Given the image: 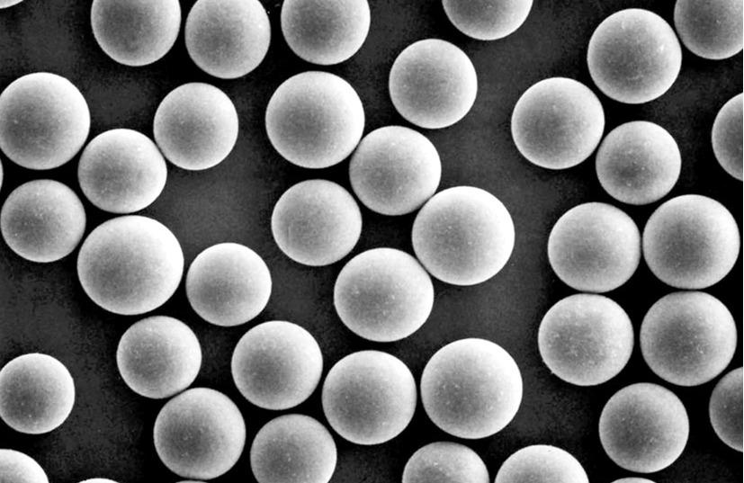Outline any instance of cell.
<instances>
[{"instance_id": "1", "label": "cell", "mask_w": 744, "mask_h": 483, "mask_svg": "<svg viewBox=\"0 0 744 483\" xmlns=\"http://www.w3.org/2000/svg\"><path fill=\"white\" fill-rule=\"evenodd\" d=\"M184 257L174 233L141 215L111 219L85 238L77 256L88 297L113 314L133 316L166 303L182 280Z\"/></svg>"}, {"instance_id": "2", "label": "cell", "mask_w": 744, "mask_h": 483, "mask_svg": "<svg viewBox=\"0 0 744 483\" xmlns=\"http://www.w3.org/2000/svg\"><path fill=\"white\" fill-rule=\"evenodd\" d=\"M523 378L512 355L495 342L468 337L436 351L426 364L420 393L440 429L463 439L489 437L519 410Z\"/></svg>"}, {"instance_id": "3", "label": "cell", "mask_w": 744, "mask_h": 483, "mask_svg": "<svg viewBox=\"0 0 744 483\" xmlns=\"http://www.w3.org/2000/svg\"><path fill=\"white\" fill-rule=\"evenodd\" d=\"M411 235L426 270L458 286L494 277L510 259L515 241L514 221L504 203L471 185L434 194L418 211Z\"/></svg>"}, {"instance_id": "4", "label": "cell", "mask_w": 744, "mask_h": 483, "mask_svg": "<svg viewBox=\"0 0 744 483\" xmlns=\"http://www.w3.org/2000/svg\"><path fill=\"white\" fill-rule=\"evenodd\" d=\"M363 103L344 78L306 71L274 91L265 112L267 136L276 151L304 168L321 169L345 159L360 143Z\"/></svg>"}, {"instance_id": "5", "label": "cell", "mask_w": 744, "mask_h": 483, "mask_svg": "<svg viewBox=\"0 0 744 483\" xmlns=\"http://www.w3.org/2000/svg\"><path fill=\"white\" fill-rule=\"evenodd\" d=\"M435 300L432 280L411 255L391 247L365 250L342 268L334 306L352 332L370 341L396 342L417 332Z\"/></svg>"}, {"instance_id": "6", "label": "cell", "mask_w": 744, "mask_h": 483, "mask_svg": "<svg viewBox=\"0 0 744 483\" xmlns=\"http://www.w3.org/2000/svg\"><path fill=\"white\" fill-rule=\"evenodd\" d=\"M740 247L738 225L718 201L683 194L662 203L649 218L642 249L651 272L668 285L704 289L722 280Z\"/></svg>"}, {"instance_id": "7", "label": "cell", "mask_w": 744, "mask_h": 483, "mask_svg": "<svg viewBox=\"0 0 744 483\" xmlns=\"http://www.w3.org/2000/svg\"><path fill=\"white\" fill-rule=\"evenodd\" d=\"M641 348L651 371L684 387L704 384L733 358L737 329L732 314L714 296L678 291L657 300L641 326Z\"/></svg>"}, {"instance_id": "8", "label": "cell", "mask_w": 744, "mask_h": 483, "mask_svg": "<svg viewBox=\"0 0 744 483\" xmlns=\"http://www.w3.org/2000/svg\"><path fill=\"white\" fill-rule=\"evenodd\" d=\"M91 116L85 98L65 76L34 72L13 81L0 96V147L15 164L49 170L85 144Z\"/></svg>"}, {"instance_id": "9", "label": "cell", "mask_w": 744, "mask_h": 483, "mask_svg": "<svg viewBox=\"0 0 744 483\" xmlns=\"http://www.w3.org/2000/svg\"><path fill=\"white\" fill-rule=\"evenodd\" d=\"M321 399L327 420L340 436L353 443L375 445L407 428L416 410L417 385L399 358L363 350L332 366Z\"/></svg>"}, {"instance_id": "10", "label": "cell", "mask_w": 744, "mask_h": 483, "mask_svg": "<svg viewBox=\"0 0 744 483\" xmlns=\"http://www.w3.org/2000/svg\"><path fill=\"white\" fill-rule=\"evenodd\" d=\"M587 63L592 80L606 96L641 104L659 98L676 82L682 49L674 30L660 15L627 8L596 28Z\"/></svg>"}, {"instance_id": "11", "label": "cell", "mask_w": 744, "mask_h": 483, "mask_svg": "<svg viewBox=\"0 0 744 483\" xmlns=\"http://www.w3.org/2000/svg\"><path fill=\"white\" fill-rule=\"evenodd\" d=\"M538 348L550 371L576 386H596L616 376L633 348L632 321L614 300L578 293L556 302L538 329Z\"/></svg>"}, {"instance_id": "12", "label": "cell", "mask_w": 744, "mask_h": 483, "mask_svg": "<svg viewBox=\"0 0 744 483\" xmlns=\"http://www.w3.org/2000/svg\"><path fill=\"white\" fill-rule=\"evenodd\" d=\"M605 124L603 105L588 86L570 77L552 76L533 84L518 99L511 133L528 161L562 170L594 152Z\"/></svg>"}, {"instance_id": "13", "label": "cell", "mask_w": 744, "mask_h": 483, "mask_svg": "<svg viewBox=\"0 0 744 483\" xmlns=\"http://www.w3.org/2000/svg\"><path fill=\"white\" fill-rule=\"evenodd\" d=\"M557 276L575 290L606 292L636 271L641 236L633 219L617 207L591 201L574 206L552 227L547 245Z\"/></svg>"}, {"instance_id": "14", "label": "cell", "mask_w": 744, "mask_h": 483, "mask_svg": "<svg viewBox=\"0 0 744 483\" xmlns=\"http://www.w3.org/2000/svg\"><path fill=\"white\" fill-rule=\"evenodd\" d=\"M246 424L237 405L224 393L206 387L189 389L159 411L153 438L164 465L176 475L212 479L238 461Z\"/></svg>"}, {"instance_id": "15", "label": "cell", "mask_w": 744, "mask_h": 483, "mask_svg": "<svg viewBox=\"0 0 744 483\" xmlns=\"http://www.w3.org/2000/svg\"><path fill=\"white\" fill-rule=\"evenodd\" d=\"M439 153L422 133L399 125L378 128L358 144L349 165L352 188L370 210L382 215L410 213L436 192Z\"/></svg>"}, {"instance_id": "16", "label": "cell", "mask_w": 744, "mask_h": 483, "mask_svg": "<svg viewBox=\"0 0 744 483\" xmlns=\"http://www.w3.org/2000/svg\"><path fill=\"white\" fill-rule=\"evenodd\" d=\"M323 371L318 341L304 327L285 320H270L248 330L231 358L234 383L255 406L283 410L304 402L317 388Z\"/></svg>"}, {"instance_id": "17", "label": "cell", "mask_w": 744, "mask_h": 483, "mask_svg": "<svg viewBox=\"0 0 744 483\" xmlns=\"http://www.w3.org/2000/svg\"><path fill=\"white\" fill-rule=\"evenodd\" d=\"M598 432L604 450L618 466L652 473L668 468L682 454L689 436V418L674 392L640 382L609 398Z\"/></svg>"}, {"instance_id": "18", "label": "cell", "mask_w": 744, "mask_h": 483, "mask_svg": "<svg viewBox=\"0 0 744 483\" xmlns=\"http://www.w3.org/2000/svg\"><path fill=\"white\" fill-rule=\"evenodd\" d=\"M389 92L398 112L425 129H443L460 121L478 93L475 67L468 55L441 39L419 40L395 59Z\"/></svg>"}, {"instance_id": "19", "label": "cell", "mask_w": 744, "mask_h": 483, "mask_svg": "<svg viewBox=\"0 0 744 483\" xmlns=\"http://www.w3.org/2000/svg\"><path fill=\"white\" fill-rule=\"evenodd\" d=\"M363 227L360 208L340 184L300 182L277 201L271 228L278 247L293 261L310 266L334 264L357 244Z\"/></svg>"}, {"instance_id": "20", "label": "cell", "mask_w": 744, "mask_h": 483, "mask_svg": "<svg viewBox=\"0 0 744 483\" xmlns=\"http://www.w3.org/2000/svg\"><path fill=\"white\" fill-rule=\"evenodd\" d=\"M77 177L85 197L97 208L132 213L152 204L163 192L167 166L157 145L128 128L108 130L85 148Z\"/></svg>"}, {"instance_id": "21", "label": "cell", "mask_w": 744, "mask_h": 483, "mask_svg": "<svg viewBox=\"0 0 744 483\" xmlns=\"http://www.w3.org/2000/svg\"><path fill=\"white\" fill-rule=\"evenodd\" d=\"M238 116L230 98L207 83H187L169 92L154 116L158 148L176 166L201 171L221 163L238 135Z\"/></svg>"}, {"instance_id": "22", "label": "cell", "mask_w": 744, "mask_h": 483, "mask_svg": "<svg viewBox=\"0 0 744 483\" xmlns=\"http://www.w3.org/2000/svg\"><path fill=\"white\" fill-rule=\"evenodd\" d=\"M682 157L673 136L649 121H632L611 130L596 157L603 189L615 200L644 205L667 195L680 175Z\"/></svg>"}, {"instance_id": "23", "label": "cell", "mask_w": 744, "mask_h": 483, "mask_svg": "<svg viewBox=\"0 0 744 483\" xmlns=\"http://www.w3.org/2000/svg\"><path fill=\"white\" fill-rule=\"evenodd\" d=\"M272 277L263 258L239 243L222 242L202 251L191 264L185 282L193 309L220 326L245 324L266 307Z\"/></svg>"}, {"instance_id": "24", "label": "cell", "mask_w": 744, "mask_h": 483, "mask_svg": "<svg viewBox=\"0 0 744 483\" xmlns=\"http://www.w3.org/2000/svg\"><path fill=\"white\" fill-rule=\"evenodd\" d=\"M184 37L187 51L201 69L234 79L263 61L271 25L258 0H198L188 13Z\"/></svg>"}, {"instance_id": "25", "label": "cell", "mask_w": 744, "mask_h": 483, "mask_svg": "<svg viewBox=\"0 0 744 483\" xmlns=\"http://www.w3.org/2000/svg\"><path fill=\"white\" fill-rule=\"evenodd\" d=\"M1 231L8 246L35 263H51L69 255L83 237L86 215L67 185L38 179L15 188L1 210Z\"/></svg>"}, {"instance_id": "26", "label": "cell", "mask_w": 744, "mask_h": 483, "mask_svg": "<svg viewBox=\"0 0 744 483\" xmlns=\"http://www.w3.org/2000/svg\"><path fill=\"white\" fill-rule=\"evenodd\" d=\"M202 353L197 335L183 321L152 316L121 335L116 362L121 378L135 393L160 399L179 393L196 379Z\"/></svg>"}, {"instance_id": "27", "label": "cell", "mask_w": 744, "mask_h": 483, "mask_svg": "<svg viewBox=\"0 0 744 483\" xmlns=\"http://www.w3.org/2000/svg\"><path fill=\"white\" fill-rule=\"evenodd\" d=\"M75 399L70 371L51 355L22 354L0 371V416L18 432L41 434L57 429L69 416Z\"/></svg>"}, {"instance_id": "28", "label": "cell", "mask_w": 744, "mask_h": 483, "mask_svg": "<svg viewBox=\"0 0 744 483\" xmlns=\"http://www.w3.org/2000/svg\"><path fill=\"white\" fill-rule=\"evenodd\" d=\"M336 461V446L329 431L301 414L267 422L250 450L251 469L260 483H327Z\"/></svg>"}, {"instance_id": "29", "label": "cell", "mask_w": 744, "mask_h": 483, "mask_svg": "<svg viewBox=\"0 0 744 483\" xmlns=\"http://www.w3.org/2000/svg\"><path fill=\"white\" fill-rule=\"evenodd\" d=\"M178 0H94L91 25L101 49L116 62L140 67L173 47L181 25Z\"/></svg>"}, {"instance_id": "30", "label": "cell", "mask_w": 744, "mask_h": 483, "mask_svg": "<svg viewBox=\"0 0 744 483\" xmlns=\"http://www.w3.org/2000/svg\"><path fill=\"white\" fill-rule=\"evenodd\" d=\"M282 31L291 50L318 65H335L353 57L371 25L366 0H284Z\"/></svg>"}, {"instance_id": "31", "label": "cell", "mask_w": 744, "mask_h": 483, "mask_svg": "<svg viewBox=\"0 0 744 483\" xmlns=\"http://www.w3.org/2000/svg\"><path fill=\"white\" fill-rule=\"evenodd\" d=\"M674 22L684 45L701 58L725 59L743 49V0H677Z\"/></svg>"}, {"instance_id": "32", "label": "cell", "mask_w": 744, "mask_h": 483, "mask_svg": "<svg viewBox=\"0 0 744 483\" xmlns=\"http://www.w3.org/2000/svg\"><path fill=\"white\" fill-rule=\"evenodd\" d=\"M401 481L489 483L490 479L484 461L475 451L457 443L435 442L412 454Z\"/></svg>"}, {"instance_id": "33", "label": "cell", "mask_w": 744, "mask_h": 483, "mask_svg": "<svg viewBox=\"0 0 744 483\" xmlns=\"http://www.w3.org/2000/svg\"><path fill=\"white\" fill-rule=\"evenodd\" d=\"M444 12L463 34L480 40L503 39L519 29L532 9V0H444Z\"/></svg>"}, {"instance_id": "34", "label": "cell", "mask_w": 744, "mask_h": 483, "mask_svg": "<svg viewBox=\"0 0 744 483\" xmlns=\"http://www.w3.org/2000/svg\"><path fill=\"white\" fill-rule=\"evenodd\" d=\"M588 483L580 462L567 451L551 444H532L511 454L501 465L495 483Z\"/></svg>"}, {"instance_id": "35", "label": "cell", "mask_w": 744, "mask_h": 483, "mask_svg": "<svg viewBox=\"0 0 744 483\" xmlns=\"http://www.w3.org/2000/svg\"><path fill=\"white\" fill-rule=\"evenodd\" d=\"M743 367L728 372L713 389L709 403L716 434L739 452H743Z\"/></svg>"}, {"instance_id": "36", "label": "cell", "mask_w": 744, "mask_h": 483, "mask_svg": "<svg viewBox=\"0 0 744 483\" xmlns=\"http://www.w3.org/2000/svg\"><path fill=\"white\" fill-rule=\"evenodd\" d=\"M744 94L731 98L718 112L712 129V146L718 163L732 177L743 181Z\"/></svg>"}, {"instance_id": "37", "label": "cell", "mask_w": 744, "mask_h": 483, "mask_svg": "<svg viewBox=\"0 0 744 483\" xmlns=\"http://www.w3.org/2000/svg\"><path fill=\"white\" fill-rule=\"evenodd\" d=\"M0 482L49 483V478L31 456L12 449H1Z\"/></svg>"}, {"instance_id": "38", "label": "cell", "mask_w": 744, "mask_h": 483, "mask_svg": "<svg viewBox=\"0 0 744 483\" xmlns=\"http://www.w3.org/2000/svg\"><path fill=\"white\" fill-rule=\"evenodd\" d=\"M614 483H617V482L618 483L619 482H649V483H652L654 481L647 479H642V478L631 477V478L619 479L614 480Z\"/></svg>"}, {"instance_id": "39", "label": "cell", "mask_w": 744, "mask_h": 483, "mask_svg": "<svg viewBox=\"0 0 744 483\" xmlns=\"http://www.w3.org/2000/svg\"><path fill=\"white\" fill-rule=\"evenodd\" d=\"M81 482L82 483H84V482H85V483H87V482H96V483H98V482H112V483L113 482V483H115L116 481L112 480V479H101V478H96L95 479L94 478V479H85V480H82Z\"/></svg>"}, {"instance_id": "40", "label": "cell", "mask_w": 744, "mask_h": 483, "mask_svg": "<svg viewBox=\"0 0 744 483\" xmlns=\"http://www.w3.org/2000/svg\"><path fill=\"white\" fill-rule=\"evenodd\" d=\"M21 1H1V7H7L20 3Z\"/></svg>"}]
</instances>
